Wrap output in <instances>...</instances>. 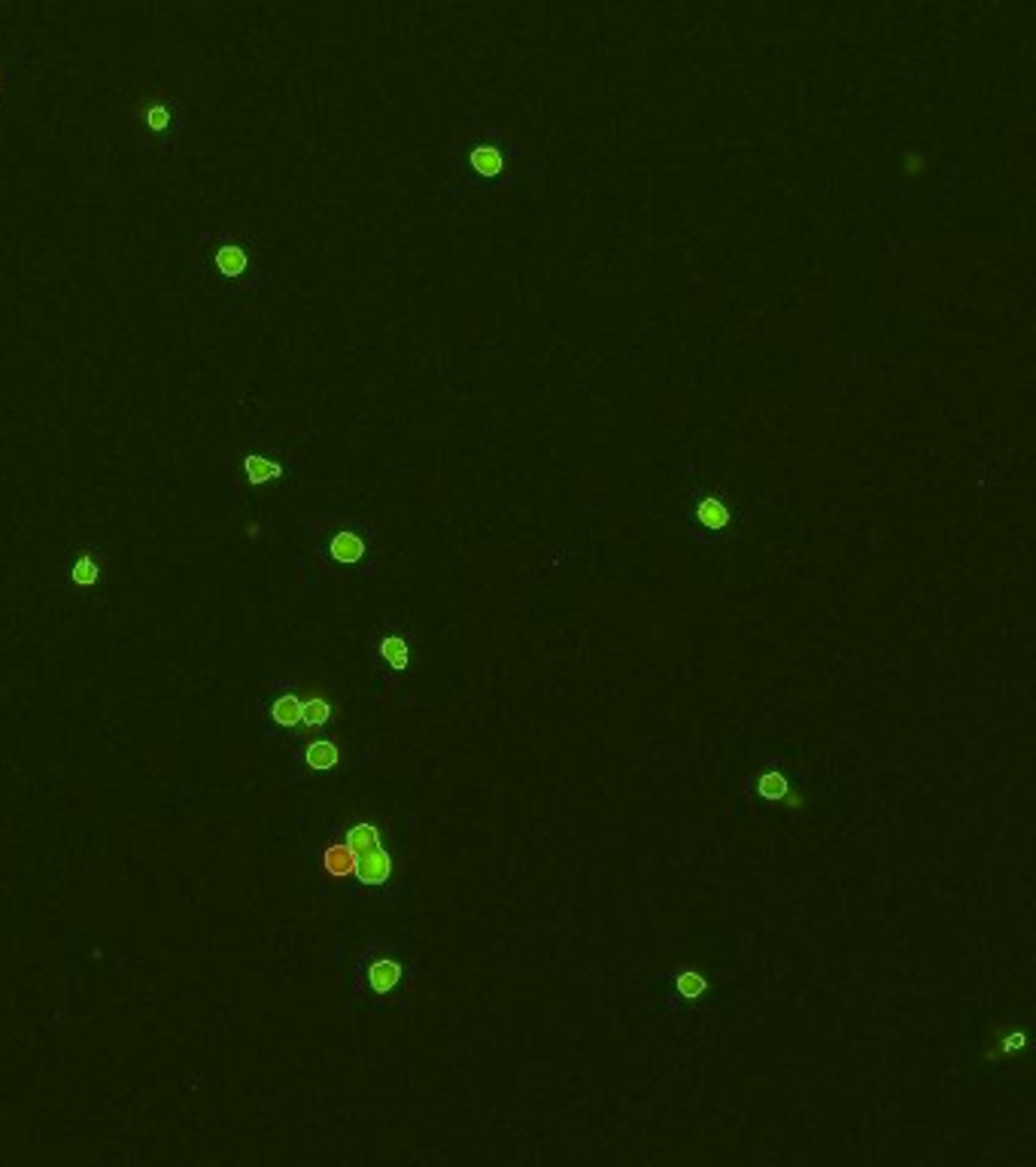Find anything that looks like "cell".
Instances as JSON below:
<instances>
[{"mask_svg": "<svg viewBox=\"0 0 1036 1167\" xmlns=\"http://www.w3.org/2000/svg\"><path fill=\"white\" fill-rule=\"evenodd\" d=\"M347 845L356 851V854H365V851L377 848L380 845V830L374 824H356L350 827L347 833Z\"/></svg>", "mask_w": 1036, "mask_h": 1167, "instance_id": "8fae6325", "label": "cell"}, {"mask_svg": "<svg viewBox=\"0 0 1036 1167\" xmlns=\"http://www.w3.org/2000/svg\"><path fill=\"white\" fill-rule=\"evenodd\" d=\"M356 863H359V854H356L350 845H329L323 854V867L331 879H347V875H356Z\"/></svg>", "mask_w": 1036, "mask_h": 1167, "instance_id": "3957f363", "label": "cell"}, {"mask_svg": "<svg viewBox=\"0 0 1036 1167\" xmlns=\"http://www.w3.org/2000/svg\"><path fill=\"white\" fill-rule=\"evenodd\" d=\"M271 718H273V724H280V726H295V724H301V700L299 696H280L277 702L271 706Z\"/></svg>", "mask_w": 1036, "mask_h": 1167, "instance_id": "30bf717a", "label": "cell"}, {"mask_svg": "<svg viewBox=\"0 0 1036 1167\" xmlns=\"http://www.w3.org/2000/svg\"><path fill=\"white\" fill-rule=\"evenodd\" d=\"M675 985H678V994H681V997H687V1000H696V997H702V994H705L708 982L702 979V976L696 973V970H684V973L678 976V982H675Z\"/></svg>", "mask_w": 1036, "mask_h": 1167, "instance_id": "e0dca14e", "label": "cell"}, {"mask_svg": "<svg viewBox=\"0 0 1036 1167\" xmlns=\"http://www.w3.org/2000/svg\"><path fill=\"white\" fill-rule=\"evenodd\" d=\"M307 764H311L313 770H331V766H338L335 742H313V745L307 748Z\"/></svg>", "mask_w": 1036, "mask_h": 1167, "instance_id": "7c38bea8", "label": "cell"}, {"mask_svg": "<svg viewBox=\"0 0 1036 1167\" xmlns=\"http://www.w3.org/2000/svg\"><path fill=\"white\" fill-rule=\"evenodd\" d=\"M696 520H699L705 529H724L726 523H730V511H726V505L720 502V499L705 496L699 505H696Z\"/></svg>", "mask_w": 1036, "mask_h": 1167, "instance_id": "52a82bcc", "label": "cell"}, {"mask_svg": "<svg viewBox=\"0 0 1036 1167\" xmlns=\"http://www.w3.org/2000/svg\"><path fill=\"white\" fill-rule=\"evenodd\" d=\"M331 557L338 563H359L365 557V541L359 538L356 532H341L331 538Z\"/></svg>", "mask_w": 1036, "mask_h": 1167, "instance_id": "8992f818", "label": "cell"}, {"mask_svg": "<svg viewBox=\"0 0 1036 1167\" xmlns=\"http://www.w3.org/2000/svg\"><path fill=\"white\" fill-rule=\"evenodd\" d=\"M472 171H478V177H499L505 171V152L492 143H480L472 150Z\"/></svg>", "mask_w": 1036, "mask_h": 1167, "instance_id": "277c9868", "label": "cell"}, {"mask_svg": "<svg viewBox=\"0 0 1036 1167\" xmlns=\"http://www.w3.org/2000/svg\"><path fill=\"white\" fill-rule=\"evenodd\" d=\"M329 718H331V706H329V702H325V700H319V696H313V700L301 702V724H307V726H323Z\"/></svg>", "mask_w": 1036, "mask_h": 1167, "instance_id": "4fadbf2b", "label": "cell"}, {"mask_svg": "<svg viewBox=\"0 0 1036 1167\" xmlns=\"http://www.w3.org/2000/svg\"><path fill=\"white\" fill-rule=\"evenodd\" d=\"M398 979H402V967L396 961H377L368 970V982L377 994H389L398 985Z\"/></svg>", "mask_w": 1036, "mask_h": 1167, "instance_id": "ba28073f", "label": "cell"}, {"mask_svg": "<svg viewBox=\"0 0 1036 1167\" xmlns=\"http://www.w3.org/2000/svg\"><path fill=\"white\" fill-rule=\"evenodd\" d=\"M380 654H383L386 663H389L392 669H404V666H408V645H404V639H398V635H386V639L380 642Z\"/></svg>", "mask_w": 1036, "mask_h": 1167, "instance_id": "5bb4252c", "label": "cell"}, {"mask_svg": "<svg viewBox=\"0 0 1036 1167\" xmlns=\"http://www.w3.org/2000/svg\"><path fill=\"white\" fill-rule=\"evenodd\" d=\"M98 577H100V565H98V559H94L92 553H86V557H80L74 563V584H80V587H92V584H98Z\"/></svg>", "mask_w": 1036, "mask_h": 1167, "instance_id": "2e32d148", "label": "cell"}, {"mask_svg": "<svg viewBox=\"0 0 1036 1167\" xmlns=\"http://www.w3.org/2000/svg\"><path fill=\"white\" fill-rule=\"evenodd\" d=\"M1021 1043H1024V1037H1021V1034H1015V1037L1006 1040V1049H1018V1046H1021Z\"/></svg>", "mask_w": 1036, "mask_h": 1167, "instance_id": "ac0fdd59", "label": "cell"}, {"mask_svg": "<svg viewBox=\"0 0 1036 1167\" xmlns=\"http://www.w3.org/2000/svg\"><path fill=\"white\" fill-rule=\"evenodd\" d=\"M137 122L150 131V134H168L177 122V113L168 100H143V104L137 106Z\"/></svg>", "mask_w": 1036, "mask_h": 1167, "instance_id": "7a4b0ae2", "label": "cell"}, {"mask_svg": "<svg viewBox=\"0 0 1036 1167\" xmlns=\"http://www.w3.org/2000/svg\"><path fill=\"white\" fill-rule=\"evenodd\" d=\"M356 875H359L362 885H383L386 879L392 875V857L389 851H383V845L359 854V863H356Z\"/></svg>", "mask_w": 1036, "mask_h": 1167, "instance_id": "6da1fadb", "label": "cell"}, {"mask_svg": "<svg viewBox=\"0 0 1036 1167\" xmlns=\"http://www.w3.org/2000/svg\"><path fill=\"white\" fill-rule=\"evenodd\" d=\"M243 472H247L249 484H265V480H271V478H280L283 468H280L277 462L265 460V456H247V460H243Z\"/></svg>", "mask_w": 1036, "mask_h": 1167, "instance_id": "9c48e42d", "label": "cell"}, {"mask_svg": "<svg viewBox=\"0 0 1036 1167\" xmlns=\"http://www.w3.org/2000/svg\"><path fill=\"white\" fill-rule=\"evenodd\" d=\"M757 790H760V796L769 803L784 800V796H788V778H784L782 772H766V776H760Z\"/></svg>", "mask_w": 1036, "mask_h": 1167, "instance_id": "9a60e30c", "label": "cell"}, {"mask_svg": "<svg viewBox=\"0 0 1036 1167\" xmlns=\"http://www.w3.org/2000/svg\"><path fill=\"white\" fill-rule=\"evenodd\" d=\"M216 268L222 271V277H241V274L249 268L247 249H243L241 243H225V247H219Z\"/></svg>", "mask_w": 1036, "mask_h": 1167, "instance_id": "5b68a950", "label": "cell"}]
</instances>
